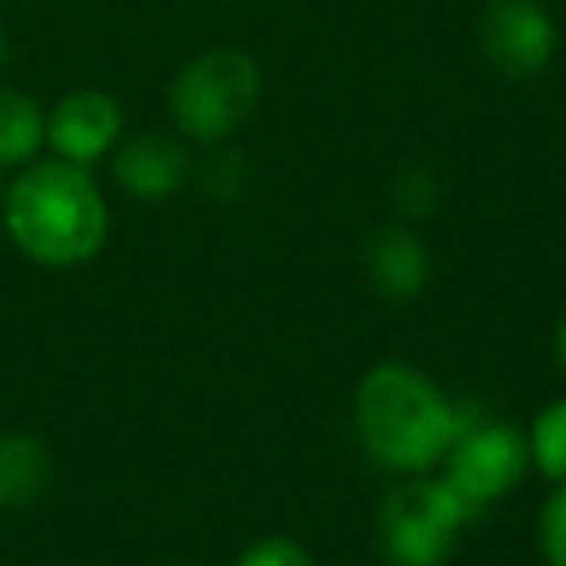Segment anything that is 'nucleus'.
<instances>
[{"instance_id": "obj_16", "label": "nucleus", "mask_w": 566, "mask_h": 566, "mask_svg": "<svg viewBox=\"0 0 566 566\" xmlns=\"http://www.w3.org/2000/svg\"><path fill=\"white\" fill-rule=\"evenodd\" d=\"M555 354H558V365L566 369V318L558 323V331H555Z\"/></svg>"}, {"instance_id": "obj_12", "label": "nucleus", "mask_w": 566, "mask_h": 566, "mask_svg": "<svg viewBox=\"0 0 566 566\" xmlns=\"http://www.w3.org/2000/svg\"><path fill=\"white\" fill-rule=\"evenodd\" d=\"M527 450H532V465H539L543 478H551L555 485L566 481V400H555L539 411Z\"/></svg>"}, {"instance_id": "obj_5", "label": "nucleus", "mask_w": 566, "mask_h": 566, "mask_svg": "<svg viewBox=\"0 0 566 566\" xmlns=\"http://www.w3.org/2000/svg\"><path fill=\"white\" fill-rule=\"evenodd\" d=\"M470 520V509L442 478L403 481L380 509V547L388 566H442Z\"/></svg>"}, {"instance_id": "obj_13", "label": "nucleus", "mask_w": 566, "mask_h": 566, "mask_svg": "<svg viewBox=\"0 0 566 566\" xmlns=\"http://www.w3.org/2000/svg\"><path fill=\"white\" fill-rule=\"evenodd\" d=\"M233 566H315V558L303 543L287 539V535H264L252 547H244Z\"/></svg>"}, {"instance_id": "obj_1", "label": "nucleus", "mask_w": 566, "mask_h": 566, "mask_svg": "<svg viewBox=\"0 0 566 566\" xmlns=\"http://www.w3.org/2000/svg\"><path fill=\"white\" fill-rule=\"evenodd\" d=\"M354 419L373 462L408 478L434 470L458 439V403L408 361L365 373Z\"/></svg>"}, {"instance_id": "obj_4", "label": "nucleus", "mask_w": 566, "mask_h": 566, "mask_svg": "<svg viewBox=\"0 0 566 566\" xmlns=\"http://www.w3.org/2000/svg\"><path fill=\"white\" fill-rule=\"evenodd\" d=\"M442 462H447L442 481L450 493L470 509V516H478L524 481L532 450L516 427L481 419V408L458 403V439Z\"/></svg>"}, {"instance_id": "obj_17", "label": "nucleus", "mask_w": 566, "mask_h": 566, "mask_svg": "<svg viewBox=\"0 0 566 566\" xmlns=\"http://www.w3.org/2000/svg\"><path fill=\"white\" fill-rule=\"evenodd\" d=\"M9 55H12V43H9V32L0 28V71L9 66Z\"/></svg>"}, {"instance_id": "obj_11", "label": "nucleus", "mask_w": 566, "mask_h": 566, "mask_svg": "<svg viewBox=\"0 0 566 566\" xmlns=\"http://www.w3.org/2000/svg\"><path fill=\"white\" fill-rule=\"evenodd\" d=\"M48 144V117L28 94L0 90V167H20Z\"/></svg>"}, {"instance_id": "obj_10", "label": "nucleus", "mask_w": 566, "mask_h": 566, "mask_svg": "<svg viewBox=\"0 0 566 566\" xmlns=\"http://www.w3.org/2000/svg\"><path fill=\"white\" fill-rule=\"evenodd\" d=\"M51 485V454L35 434H0V509H28Z\"/></svg>"}, {"instance_id": "obj_18", "label": "nucleus", "mask_w": 566, "mask_h": 566, "mask_svg": "<svg viewBox=\"0 0 566 566\" xmlns=\"http://www.w3.org/2000/svg\"><path fill=\"white\" fill-rule=\"evenodd\" d=\"M182 566H195V563H182Z\"/></svg>"}, {"instance_id": "obj_3", "label": "nucleus", "mask_w": 566, "mask_h": 566, "mask_svg": "<svg viewBox=\"0 0 566 566\" xmlns=\"http://www.w3.org/2000/svg\"><path fill=\"white\" fill-rule=\"evenodd\" d=\"M171 120L187 140L221 144L260 102V66L237 48L190 59L171 82Z\"/></svg>"}, {"instance_id": "obj_15", "label": "nucleus", "mask_w": 566, "mask_h": 566, "mask_svg": "<svg viewBox=\"0 0 566 566\" xmlns=\"http://www.w3.org/2000/svg\"><path fill=\"white\" fill-rule=\"evenodd\" d=\"M434 202H439V187H434L431 171L427 167H408L400 175V182H396V206L419 218V213L434 210Z\"/></svg>"}, {"instance_id": "obj_6", "label": "nucleus", "mask_w": 566, "mask_h": 566, "mask_svg": "<svg viewBox=\"0 0 566 566\" xmlns=\"http://www.w3.org/2000/svg\"><path fill=\"white\" fill-rule=\"evenodd\" d=\"M478 35L485 59L504 78H532L555 55V20L539 0H493Z\"/></svg>"}, {"instance_id": "obj_9", "label": "nucleus", "mask_w": 566, "mask_h": 566, "mask_svg": "<svg viewBox=\"0 0 566 566\" xmlns=\"http://www.w3.org/2000/svg\"><path fill=\"white\" fill-rule=\"evenodd\" d=\"M369 280L385 300H416L431 275V252L411 229L388 226L369 241L365 252Z\"/></svg>"}, {"instance_id": "obj_14", "label": "nucleus", "mask_w": 566, "mask_h": 566, "mask_svg": "<svg viewBox=\"0 0 566 566\" xmlns=\"http://www.w3.org/2000/svg\"><path fill=\"white\" fill-rule=\"evenodd\" d=\"M539 547L547 566H566V481H558L539 512Z\"/></svg>"}, {"instance_id": "obj_8", "label": "nucleus", "mask_w": 566, "mask_h": 566, "mask_svg": "<svg viewBox=\"0 0 566 566\" xmlns=\"http://www.w3.org/2000/svg\"><path fill=\"white\" fill-rule=\"evenodd\" d=\"M113 175L125 195L140 198V202H164L182 190L190 175V156L171 136L140 133L120 144V151L113 156Z\"/></svg>"}, {"instance_id": "obj_19", "label": "nucleus", "mask_w": 566, "mask_h": 566, "mask_svg": "<svg viewBox=\"0 0 566 566\" xmlns=\"http://www.w3.org/2000/svg\"><path fill=\"white\" fill-rule=\"evenodd\" d=\"M0 202H4V198H0Z\"/></svg>"}, {"instance_id": "obj_2", "label": "nucleus", "mask_w": 566, "mask_h": 566, "mask_svg": "<svg viewBox=\"0 0 566 566\" xmlns=\"http://www.w3.org/2000/svg\"><path fill=\"white\" fill-rule=\"evenodd\" d=\"M4 226L17 249L43 268H78L109 237V206L94 175L66 159H43L4 195Z\"/></svg>"}, {"instance_id": "obj_7", "label": "nucleus", "mask_w": 566, "mask_h": 566, "mask_svg": "<svg viewBox=\"0 0 566 566\" xmlns=\"http://www.w3.org/2000/svg\"><path fill=\"white\" fill-rule=\"evenodd\" d=\"M125 113L105 90H74L48 113V144L66 164L90 167L120 140Z\"/></svg>"}]
</instances>
